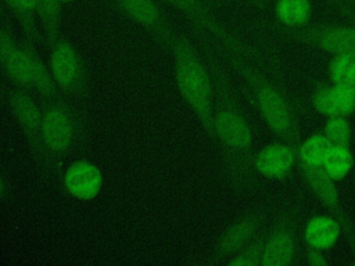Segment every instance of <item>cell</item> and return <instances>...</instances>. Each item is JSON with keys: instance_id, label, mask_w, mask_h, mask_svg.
Here are the masks:
<instances>
[{"instance_id": "obj_28", "label": "cell", "mask_w": 355, "mask_h": 266, "mask_svg": "<svg viewBox=\"0 0 355 266\" xmlns=\"http://www.w3.org/2000/svg\"><path fill=\"white\" fill-rule=\"evenodd\" d=\"M305 259L309 266H327L330 260L323 254V249L305 245Z\"/></svg>"}, {"instance_id": "obj_15", "label": "cell", "mask_w": 355, "mask_h": 266, "mask_svg": "<svg viewBox=\"0 0 355 266\" xmlns=\"http://www.w3.org/2000/svg\"><path fill=\"white\" fill-rule=\"evenodd\" d=\"M316 112L324 116H348L355 111V96L349 86L319 85L311 96Z\"/></svg>"}, {"instance_id": "obj_12", "label": "cell", "mask_w": 355, "mask_h": 266, "mask_svg": "<svg viewBox=\"0 0 355 266\" xmlns=\"http://www.w3.org/2000/svg\"><path fill=\"white\" fill-rule=\"evenodd\" d=\"M8 108L17 121L25 141L42 169L44 161L43 139H42V107L31 96V91L15 87L7 96Z\"/></svg>"}, {"instance_id": "obj_3", "label": "cell", "mask_w": 355, "mask_h": 266, "mask_svg": "<svg viewBox=\"0 0 355 266\" xmlns=\"http://www.w3.org/2000/svg\"><path fill=\"white\" fill-rule=\"evenodd\" d=\"M223 55L245 82L261 118L275 137L298 148L301 143L300 123L290 100L282 89L255 66V62L234 53L223 51Z\"/></svg>"}, {"instance_id": "obj_14", "label": "cell", "mask_w": 355, "mask_h": 266, "mask_svg": "<svg viewBox=\"0 0 355 266\" xmlns=\"http://www.w3.org/2000/svg\"><path fill=\"white\" fill-rule=\"evenodd\" d=\"M65 191L79 201L94 200L103 187V173L100 168L86 159L72 162L62 173Z\"/></svg>"}, {"instance_id": "obj_34", "label": "cell", "mask_w": 355, "mask_h": 266, "mask_svg": "<svg viewBox=\"0 0 355 266\" xmlns=\"http://www.w3.org/2000/svg\"><path fill=\"white\" fill-rule=\"evenodd\" d=\"M61 4H65V3H72V1H76V0H58Z\"/></svg>"}, {"instance_id": "obj_29", "label": "cell", "mask_w": 355, "mask_h": 266, "mask_svg": "<svg viewBox=\"0 0 355 266\" xmlns=\"http://www.w3.org/2000/svg\"><path fill=\"white\" fill-rule=\"evenodd\" d=\"M11 197V184L4 175V172L0 169V201H7Z\"/></svg>"}, {"instance_id": "obj_4", "label": "cell", "mask_w": 355, "mask_h": 266, "mask_svg": "<svg viewBox=\"0 0 355 266\" xmlns=\"http://www.w3.org/2000/svg\"><path fill=\"white\" fill-rule=\"evenodd\" d=\"M171 53L180 96L193 109L205 133L215 141L214 89L207 64L193 42L183 33H176Z\"/></svg>"}, {"instance_id": "obj_16", "label": "cell", "mask_w": 355, "mask_h": 266, "mask_svg": "<svg viewBox=\"0 0 355 266\" xmlns=\"http://www.w3.org/2000/svg\"><path fill=\"white\" fill-rule=\"evenodd\" d=\"M341 233V224L333 216H313L305 224V244L326 251L336 245Z\"/></svg>"}, {"instance_id": "obj_11", "label": "cell", "mask_w": 355, "mask_h": 266, "mask_svg": "<svg viewBox=\"0 0 355 266\" xmlns=\"http://www.w3.org/2000/svg\"><path fill=\"white\" fill-rule=\"evenodd\" d=\"M111 6L150 33L162 50H171L176 32L157 0H112Z\"/></svg>"}, {"instance_id": "obj_31", "label": "cell", "mask_w": 355, "mask_h": 266, "mask_svg": "<svg viewBox=\"0 0 355 266\" xmlns=\"http://www.w3.org/2000/svg\"><path fill=\"white\" fill-rule=\"evenodd\" d=\"M340 10L343 11V14H344L345 17H348V18L355 24V10H354V8H351V7H348V6H340Z\"/></svg>"}, {"instance_id": "obj_8", "label": "cell", "mask_w": 355, "mask_h": 266, "mask_svg": "<svg viewBox=\"0 0 355 266\" xmlns=\"http://www.w3.org/2000/svg\"><path fill=\"white\" fill-rule=\"evenodd\" d=\"M280 33L290 42L313 47L333 55H355V24H309L297 29L284 28Z\"/></svg>"}, {"instance_id": "obj_22", "label": "cell", "mask_w": 355, "mask_h": 266, "mask_svg": "<svg viewBox=\"0 0 355 266\" xmlns=\"http://www.w3.org/2000/svg\"><path fill=\"white\" fill-rule=\"evenodd\" d=\"M354 166V155L349 147L347 145H331L324 163V172L334 180L340 181L348 176Z\"/></svg>"}, {"instance_id": "obj_5", "label": "cell", "mask_w": 355, "mask_h": 266, "mask_svg": "<svg viewBox=\"0 0 355 266\" xmlns=\"http://www.w3.org/2000/svg\"><path fill=\"white\" fill-rule=\"evenodd\" d=\"M49 51V66L61 96L86 100L90 94V72L82 54L65 37Z\"/></svg>"}, {"instance_id": "obj_2", "label": "cell", "mask_w": 355, "mask_h": 266, "mask_svg": "<svg viewBox=\"0 0 355 266\" xmlns=\"http://www.w3.org/2000/svg\"><path fill=\"white\" fill-rule=\"evenodd\" d=\"M42 139L44 161L42 173L46 177H62L65 162L86 143L87 119L85 112L60 96L40 101Z\"/></svg>"}, {"instance_id": "obj_17", "label": "cell", "mask_w": 355, "mask_h": 266, "mask_svg": "<svg viewBox=\"0 0 355 266\" xmlns=\"http://www.w3.org/2000/svg\"><path fill=\"white\" fill-rule=\"evenodd\" d=\"M3 71L17 87L25 89L28 91L33 90L32 58L25 40L18 43V46L7 60Z\"/></svg>"}, {"instance_id": "obj_20", "label": "cell", "mask_w": 355, "mask_h": 266, "mask_svg": "<svg viewBox=\"0 0 355 266\" xmlns=\"http://www.w3.org/2000/svg\"><path fill=\"white\" fill-rule=\"evenodd\" d=\"M61 3L58 0H39L36 15L42 25V39L50 50L61 36Z\"/></svg>"}, {"instance_id": "obj_18", "label": "cell", "mask_w": 355, "mask_h": 266, "mask_svg": "<svg viewBox=\"0 0 355 266\" xmlns=\"http://www.w3.org/2000/svg\"><path fill=\"white\" fill-rule=\"evenodd\" d=\"M24 40H25V43H26V46L29 48L31 58H32L33 90L40 97V101L53 100V98L60 97L61 93H60V90H58V87H57V85H55V82L53 79L50 66H47L44 64V61L42 60V57L39 55L37 48H36V43L32 42L28 37H25Z\"/></svg>"}, {"instance_id": "obj_13", "label": "cell", "mask_w": 355, "mask_h": 266, "mask_svg": "<svg viewBox=\"0 0 355 266\" xmlns=\"http://www.w3.org/2000/svg\"><path fill=\"white\" fill-rule=\"evenodd\" d=\"M297 147L284 141H273L254 154L252 168L270 180L287 179L297 165Z\"/></svg>"}, {"instance_id": "obj_26", "label": "cell", "mask_w": 355, "mask_h": 266, "mask_svg": "<svg viewBox=\"0 0 355 266\" xmlns=\"http://www.w3.org/2000/svg\"><path fill=\"white\" fill-rule=\"evenodd\" d=\"M4 6L14 14L17 21L19 22V26L25 35V37L31 39L36 44L43 42L42 35L39 33L37 25H36V18H32L19 4V0H1Z\"/></svg>"}, {"instance_id": "obj_25", "label": "cell", "mask_w": 355, "mask_h": 266, "mask_svg": "<svg viewBox=\"0 0 355 266\" xmlns=\"http://www.w3.org/2000/svg\"><path fill=\"white\" fill-rule=\"evenodd\" d=\"M322 133L329 139L333 145H347L351 144V125L347 116H327Z\"/></svg>"}, {"instance_id": "obj_21", "label": "cell", "mask_w": 355, "mask_h": 266, "mask_svg": "<svg viewBox=\"0 0 355 266\" xmlns=\"http://www.w3.org/2000/svg\"><path fill=\"white\" fill-rule=\"evenodd\" d=\"M333 144L322 133H313L306 140L301 141L297 150V165L306 166H323L326 155Z\"/></svg>"}, {"instance_id": "obj_30", "label": "cell", "mask_w": 355, "mask_h": 266, "mask_svg": "<svg viewBox=\"0 0 355 266\" xmlns=\"http://www.w3.org/2000/svg\"><path fill=\"white\" fill-rule=\"evenodd\" d=\"M19 4L22 6V8H24L32 18H36L37 7H39V0H19Z\"/></svg>"}, {"instance_id": "obj_32", "label": "cell", "mask_w": 355, "mask_h": 266, "mask_svg": "<svg viewBox=\"0 0 355 266\" xmlns=\"http://www.w3.org/2000/svg\"><path fill=\"white\" fill-rule=\"evenodd\" d=\"M4 3L0 0V22L6 18V10H4V6H3Z\"/></svg>"}, {"instance_id": "obj_35", "label": "cell", "mask_w": 355, "mask_h": 266, "mask_svg": "<svg viewBox=\"0 0 355 266\" xmlns=\"http://www.w3.org/2000/svg\"><path fill=\"white\" fill-rule=\"evenodd\" d=\"M0 96H3V89H1V86H0Z\"/></svg>"}, {"instance_id": "obj_7", "label": "cell", "mask_w": 355, "mask_h": 266, "mask_svg": "<svg viewBox=\"0 0 355 266\" xmlns=\"http://www.w3.org/2000/svg\"><path fill=\"white\" fill-rule=\"evenodd\" d=\"M300 218L301 209L298 205H287L276 213L272 224L266 227L261 266H287L294 262Z\"/></svg>"}, {"instance_id": "obj_23", "label": "cell", "mask_w": 355, "mask_h": 266, "mask_svg": "<svg viewBox=\"0 0 355 266\" xmlns=\"http://www.w3.org/2000/svg\"><path fill=\"white\" fill-rule=\"evenodd\" d=\"M265 237L266 226L251 240L248 241L239 252L226 260L230 266H259L262 265V256L265 249Z\"/></svg>"}, {"instance_id": "obj_24", "label": "cell", "mask_w": 355, "mask_h": 266, "mask_svg": "<svg viewBox=\"0 0 355 266\" xmlns=\"http://www.w3.org/2000/svg\"><path fill=\"white\" fill-rule=\"evenodd\" d=\"M331 83L352 87L355 85V55L336 54L329 64Z\"/></svg>"}, {"instance_id": "obj_19", "label": "cell", "mask_w": 355, "mask_h": 266, "mask_svg": "<svg viewBox=\"0 0 355 266\" xmlns=\"http://www.w3.org/2000/svg\"><path fill=\"white\" fill-rule=\"evenodd\" d=\"M275 15L286 29L304 28L311 24V0H276Z\"/></svg>"}, {"instance_id": "obj_1", "label": "cell", "mask_w": 355, "mask_h": 266, "mask_svg": "<svg viewBox=\"0 0 355 266\" xmlns=\"http://www.w3.org/2000/svg\"><path fill=\"white\" fill-rule=\"evenodd\" d=\"M200 47L212 80L215 141L220 148L225 179L233 191L243 193L254 173L252 130L223 62L204 35L200 36Z\"/></svg>"}, {"instance_id": "obj_33", "label": "cell", "mask_w": 355, "mask_h": 266, "mask_svg": "<svg viewBox=\"0 0 355 266\" xmlns=\"http://www.w3.org/2000/svg\"><path fill=\"white\" fill-rule=\"evenodd\" d=\"M227 1H233V0H207L208 4H220V3H227Z\"/></svg>"}, {"instance_id": "obj_37", "label": "cell", "mask_w": 355, "mask_h": 266, "mask_svg": "<svg viewBox=\"0 0 355 266\" xmlns=\"http://www.w3.org/2000/svg\"><path fill=\"white\" fill-rule=\"evenodd\" d=\"M107 1H108V4H111V3H112V0H107Z\"/></svg>"}, {"instance_id": "obj_10", "label": "cell", "mask_w": 355, "mask_h": 266, "mask_svg": "<svg viewBox=\"0 0 355 266\" xmlns=\"http://www.w3.org/2000/svg\"><path fill=\"white\" fill-rule=\"evenodd\" d=\"M297 166L300 168L302 179L305 180L308 188L313 193L318 201L330 212V215L341 224L343 233L355 256V224L344 209V205L336 187V181L324 172L323 166Z\"/></svg>"}, {"instance_id": "obj_6", "label": "cell", "mask_w": 355, "mask_h": 266, "mask_svg": "<svg viewBox=\"0 0 355 266\" xmlns=\"http://www.w3.org/2000/svg\"><path fill=\"white\" fill-rule=\"evenodd\" d=\"M178 11H180L196 28L198 32L209 33L214 36L223 51L234 53L241 55L252 62L265 65L266 61L262 54L252 46L243 42L239 36L232 33L226 26H223L211 12L209 4L207 0H161Z\"/></svg>"}, {"instance_id": "obj_36", "label": "cell", "mask_w": 355, "mask_h": 266, "mask_svg": "<svg viewBox=\"0 0 355 266\" xmlns=\"http://www.w3.org/2000/svg\"><path fill=\"white\" fill-rule=\"evenodd\" d=\"M352 90H354V96H355V85L352 86Z\"/></svg>"}, {"instance_id": "obj_9", "label": "cell", "mask_w": 355, "mask_h": 266, "mask_svg": "<svg viewBox=\"0 0 355 266\" xmlns=\"http://www.w3.org/2000/svg\"><path fill=\"white\" fill-rule=\"evenodd\" d=\"M268 206H255L236 218L218 237L207 263L226 262L251 241L263 227L268 219Z\"/></svg>"}, {"instance_id": "obj_27", "label": "cell", "mask_w": 355, "mask_h": 266, "mask_svg": "<svg viewBox=\"0 0 355 266\" xmlns=\"http://www.w3.org/2000/svg\"><path fill=\"white\" fill-rule=\"evenodd\" d=\"M18 46L11 29L6 25H0V68L3 69L7 60Z\"/></svg>"}]
</instances>
